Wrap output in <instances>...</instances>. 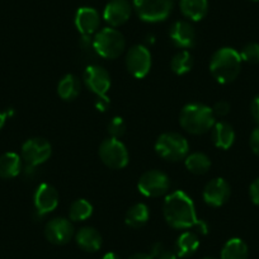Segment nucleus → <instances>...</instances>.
Instances as JSON below:
<instances>
[{"mask_svg": "<svg viewBox=\"0 0 259 259\" xmlns=\"http://www.w3.org/2000/svg\"><path fill=\"white\" fill-rule=\"evenodd\" d=\"M163 213L168 225L174 229L197 228L202 234H207V224L198 220L192 198L183 191L170 193L164 201Z\"/></svg>", "mask_w": 259, "mask_h": 259, "instance_id": "obj_1", "label": "nucleus"}, {"mask_svg": "<svg viewBox=\"0 0 259 259\" xmlns=\"http://www.w3.org/2000/svg\"><path fill=\"white\" fill-rule=\"evenodd\" d=\"M241 57L236 50L223 47L213 54L210 62V71L216 81L229 84L235 80L241 70Z\"/></svg>", "mask_w": 259, "mask_h": 259, "instance_id": "obj_2", "label": "nucleus"}, {"mask_svg": "<svg viewBox=\"0 0 259 259\" xmlns=\"http://www.w3.org/2000/svg\"><path fill=\"white\" fill-rule=\"evenodd\" d=\"M179 123L192 135H202L215 124V114L210 107L200 103H189L183 107Z\"/></svg>", "mask_w": 259, "mask_h": 259, "instance_id": "obj_3", "label": "nucleus"}, {"mask_svg": "<svg viewBox=\"0 0 259 259\" xmlns=\"http://www.w3.org/2000/svg\"><path fill=\"white\" fill-rule=\"evenodd\" d=\"M124 46L123 34L112 27L101 29L93 39V49L103 59H116L124 51Z\"/></svg>", "mask_w": 259, "mask_h": 259, "instance_id": "obj_4", "label": "nucleus"}, {"mask_svg": "<svg viewBox=\"0 0 259 259\" xmlns=\"http://www.w3.org/2000/svg\"><path fill=\"white\" fill-rule=\"evenodd\" d=\"M189 145L186 139L177 133L161 134L155 143V151L166 161H179L188 155Z\"/></svg>", "mask_w": 259, "mask_h": 259, "instance_id": "obj_5", "label": "nucleus"}, {"mask_svg": "<svg viewBox=\"0 0 259 259\" xmlns=\"http://www.w3.org/2000/svg\"><path fill=\"white\" fill-rule=\"evenodd\" d=\"M134 8L143 21H165L173 8V0H134Z\"/></svg>", "mask_w": 259, "mask_h": 259, "instance_id": "obj_6", "label": "nucleus"}, {"mask_svg": "<svg viewBox=\"0 0 259 259\" xmlns=\"http://www.w3.org/2000/svg\"><path fill=\"white\" fill-rule=\"evenodd\" d=\"M99 158L111 169H122L128 164V151L118 139H106L99 146Z\"/></svg>", "mask_w": 259, "mask_h": 259, "instance_id": "obj_7", "label": "nucleus"}, {"mask_svg": "<svg viewBox=\"0 0 259 259\" xmlns=\"http://www.w3.org/2000/svg\"><path fill=\"white\" fill-rule=\"evenodd\" d=\"M138 188L140 193L146 197H160L168 193L170 188V179L160 170H149L140 177Z\"/></svg>", "mask_w": 259, "mask_h": 259, "instance_id": "obj_8", "label": "nucleus"}, {"mask_svg": "<svg viewBox=\"0 0 259 259\" xmlns=\"http://www.w3.org/2000/svg\"><path fill=\"white\" fill-rule=\"evenodd\" d=\"M52 154L51 144L42 138L28 139L22 145L21 158L26 161L27 166L36 168L50 159Z\"/></svg>", "mask_w": 259, "mask_h": 259, "instance_id": "obj_9", "label": "nucleus"}, {"mask_svg": "<svg viewBox=\"0 0 259 259\" xmlns=\"http://www.w3.org/2000/svg\"><path fill=\"white\" fill-rule=\"evenodd\" d=\"M126 66L135 78H145L151 68V54L145 46L136 45L128 50L126 56Z\"/></svg>", "mask_w": 259, "mask_h": 259, "instance_id": "obj_10", "label": "nucleus"}, {"mask_svg": "<svg viewBox=\"0 0 259 259\" xmlns=\"http://www.w3.org/2000/svg\"><path fill=\"white\" fill-rule=\"evenodd\" d=\"M45 236L50 243L55 245H64V244H68L74 236V226L68 219H52L46 224Z\"/></svg>", "mask_w": 259, "mask_h": 259, "instance_id": "obj_11", "label": "nucleus"}, {"mask_svg": "<svg viewBox=\"0 0 259 259\" xmlns=\"http://www.w3.org/2000/svg\"><path fill=\"white\" fill-rule=\"evenodd\" d=\"M83 79L85 85L94 94H97V97L106 96L107 92L111 88L109 73L99 65H89L85 71H84Z\"/></svg>", "mask_w": 259, "mask_h": 259, "instance_id": "obj_12", "label": "nucleus"}, {"mask_svg": "<svg viewBox=\"0 0 259 259\" xmlns=\"http://www.w3.org/2000/svg\"><path fill=\"white\" fill-rule=\"evenodd\" d=\"M230 184L223 178H215L206 184L203 189V200L208 206L220 207L230 198Z\"/></svg>", "mask_w": 259, "mask_h": 259, "instance_id": "obj_13", "label": "nucleus"}, {"mask_svg": "<svg viewBox=\"0 0 259 259\" xmlns=\"http://www.w3.org/2000/svg\"><path fill=\"white\" fill-rule=\"evenodd\" d=\"M34 208L39 216L52 212L59 205V193L56 188L49 183H42L37 187L34 193Z\"/></svg>", "mask_w": 259, "mask_h": 259, "instance_id": "obj_14", "label": "nucleus"}, {"mask_svg": "<svg viewBox=\"0 0 259 259\" xmlns=\"http://www.w3.org/2000/svg\"><path fill=\"white\" fill-rule=\"evenodd\" d=\"M131 16V4L127 0H111L106 6L103 17L112 27H118L126 23Z\"/></svg>", "mask_w": 259, "mask_h": 259, "instance_id": "obj_15", "label": "nucleus"}, {"mask_svg": "<svg viewBox=\"0 0 259 259\" xmlns=\"http://www.w3.org/2000/svg\"><path fill=\"white\" fill-rule=\"evenodd\" d=\"M171 42L179 49H191L196 44V31L188 22L177 21L169 31Z\"/></svg>", "mask_w": 259, "mask_h": 259, "instance_id": "obj_16", "label": "nucleus"}, {"mask_svg": "<svg viewBox=\"0 0 259 259\" xmlns=\"http://www.w3.org/2000/svg\"><path fill=\"white\" fill-rule=\"evenodd\" d=\"M99 24L101 19L96 9L91 7H83L78 9L75 14V26L83 36H91L96 33L97 29L99 28Z\"/></svg>", "mask_w": 259, "mask_h": 259, "instance_id": "obj_17", "label": "nucleus"}, {"mask_svg": "<svg viewBox=\"0 0 259 259\" xmlns=\"http://www.w3.org/2000/svg\"><path fill=\"white\" fill-rule=\"evenodd\" d=\"M75 240L79 248L85 251H89V253L98 251L102 246V235L99 234L98 230L91 228V226L81 228L76 233Z\"/></svg>", "mask_w": 259, "mask_h": 259, "instance_id": "obj_18", "label": "nucleus"}, {"mask_svg": "<svg viewBox=\"0 0 259 259\" xmlns=\"http://www.w3.org/2000/svg\"><path fill=\"white\" fill-rule=\"evenodd\" d=\"M212 141L216 148L228 150L235 141V131L228 122H218L212 127Z\"/></svg>", "mask_w": 259, "mask_h": 259, "instance_id": "obj_19", "label": "nucleus"}, {"mask_svg": "<svg viewBox=\"0 0 259 259\" xmlns=\"http://www.w3.org/2000/svg\"><path fill=\"white\" fill-rule=\"evenodd\" d=\"M22 170V158L17 153L0 155V178L11 179L18 176Z\"/></svg>", "mask_w": 259, "mask_h": 259, "instance_id": "obj_20", "label": "nucleus"}, {"mask_svg": "<svg viewBox=\"0 0 259 259\" xmlns=\"http://www.w3.org/2000/svg\"><path fill=\"white\" fill-rule=\"evenodd\" d=\"M181 11L184 17L191 21H201L206 17L208 11L207 0H181Z\"/></svg>", "mask_w": 259, "mask_h": 259, "instance_id": "obj_21", "label": "nucleus"}, {"mask_svg": "<svg viewBox=\"0 0 259 259\" xmlns=\"http://www.w3.org/2000/svg\"><path fill=\"white\" fill-rule=\"evenodd\" d=\"M57 93L64 101H73L80 93V80L73 74H68L60 80Z\"/></svg>", "mask_w": 259, "mask_h": 259, "instance_id": "obj_22", "label": "nucleus"}, {"mask_svg": "<svg viewBox=\"0 0 259 259\" xmlns=\"http://www.w3.org/2000/svg\"><path fill=\"white\" fill-rule=\"evenodd\" d=\"M198 246H200V239H198V236L194 233L187 231V233H183L182 235H179V238L177 239V255L181 256V258H186V256L192 255L193 253H196Z\"/></svg>", "mask_w": 259, "mask_h": 259, "instance_id": "obj_23", "label": "nucleus"}, {"mask_svg": "<svg viewBox=\"0 0 259 259\" xmlns=\"http://www.w3.org/2000/svg\"><path fill=\"white\" fill-rule=\"evenodd\" d=\"M149 208L145 203H136L133 207H130L126 213V225L133 229H139L145 225L149 220Z\"/></svg>", "mask_w": 259, "mask_h": 259, "instance_id": "obj_24", "label": "nucleus"}, {"mask_svg": "<svg viewBox=\"0 0 259 259\" xmlns=\"http://www.w3.org/2000/svg\"><path fill=\"white\" fill-rule=\"evenodd\" d=\"M248 245L241 239L233 238L224 245L221 259H248Z\"/></svg>", "mask_w": 259, "mask_h": 259, "instance_id": "obj_25", "label": "nucleus"}, {"mask_svg": "<svg viewBox=\"0 0 259 259\" xmlns=\"http://www.w3.org/2000/svg\"><path fill=\"white\" fill-rule=\"evenodd\" d=\"M211 166V160L206 154L203 153H192L186 156V168L191 173L197 174H206Z\"/></svg>", "mask_w": 259, "mask_h": 259, "instance_id": "obj_26", "label": "nucleus"}, {"mask_svg": "<svg viewBox=\"0 0 259 259\" xmlns=\"http://www.w3.org/2000/svg\"><path fill=\"white\" fill-rule=\"evenodd\" d=\"M93 213V206L89 201L80 198V200H76L71 203L70 210H69V218L71 221H84L87 219H89Z\"/></svg>", "mask_w": 259, "mask_h": 259, "instance_id": "obj_27", "label": "nucleus"}, {"mask_svg": "<svg viewBox=\"0 0 259 259\" xmlns=\"http://www.w3.org/2000/svg\"><path fill=\"white\" fill-rule=\"evenodd\" d=\"M193 66V57L188 51H179L173 56L170 61V68L177 75H184Z\"/></svg>", "mask_w": 259, "mask_h": 259, "instance_id": "obj_28", "label": "nucleus"}, {"mask_svg": "<svg viewBox=\"0 0 259 259\" xmlns=\"http://www.w3.org/2000/svg\"><path fill=\"white\" fill-rule=\"evenodd\" d=\"M240 57L248 64H259V44L251 42L244 46L240 52Z\"/></svg>", "mask_w": 259, "mask_h": 259, "instance_id": "obj_29", "label": "nucleus"}, {"mask_svg": "<svg viewBox=\"0 0 259 259\" xmlns=\"http://www.w3.org/2000/svg\"><path fill=\"white\" fill-rule=\"evenodd\" d=\"M108 133L111 134V138L118 139L122 138L126 133V123L121 117H114L108 124Z\"/></svg>", "mask_w": 259, "mask_h": 259, "instance_id": "obj_30", "label": "nucleus"}, {"mask_svg": "<svg viewBox=\"0 0 259 259\" xmlns=\"http://www.w3.org/2000/svg\"><path fill=\"white\" fill-rule=\"evenodd\" d=\"M212 112H213V114H215V116H218V117L226 116V114L230 112V104H229L228 102H225V101L218 102V103L213 106Z\"/></svg>", "mask_w": 259, "mask_h": 259, "instance_id": "obj_31", "label": "nucleus"}, {"mask_svg": "<svg viewBox=\"0 0 259 259\" xmlns=\"http://www.w3.org/2000/svg\"><path fill=\"white\" fill-rule=\"evenodd\" d=\"M249 196L254 205L259 206V178H256L249 187Z\"/></svg>", "mask_w": 259, "mask_h": 259, "instance_id": "obj_32", "label": "nucleus"}, {"mask_svg": "<svg viewBox=\"0 0 259 259\" xmlns=\"http://www.w3.org/2000/svg\"><path fill=\"white\" fill-rule=\"evenodd\" d=\"M249 144H250L251 151H253L256 156H259V126L251 133Z\"/></svg>", "mask_w": 259, "mask_h": 259, "instance_id": "obj_33", "label": "nucleus"}, {"mask_svg": "<svg viewBox=\"0 0 259 259\" xmlns=\"http://www.w3.org/2000/svg\"><path fill=\"white\" fill-rule=\"evenodd\" d=\"M109 104H111V102H109L108 97H107V96L97 97V99H96V108L98 109V111L104 112L107 108H108Z\"/></svg>", "mask_w": 259, "mask_h": 259, "instance_id": "obj_34", "label": "nucleus"}, {"mask_svg": "<svg viewBox=\"0 0 259 259\" xmlns=\"http://www.w3.org/2000/svg\"><path fill=\"white\" fill-rule=\"evenodd\" d=\"M250 112L253 118L259 123V96H256L255 98L253 99V102H251Z\"/></svg>", "mask_w": 259, "mask_h": 259, "instance_id": "obj_35", "label": "nucleus"}, {"mask_svg": "<svg viewBox=\"0 0 259 259\" xmlns=\"http://www.w3.org/2000/svg\"><path fill=\"white\" fill-rule=\"evenodd\" d=\"M163 250H164L163 244H161V243H155L153 246H151L150 254L154 256V258H158V256L160 255L161 253H163Z\"/></svg>", "mask_w": 259, "mask_h": 259, "instance_id": "obj_36", "label": "nucleus"}, {"mask_svg": "<svg viewBox=\"0 0 259 259\" xmlns=\"http://www.w3.org/2000/svg\"><path fill=\"white\" fill-rule=\"evenodd\" d=\"M177 256L178 255H177V254H174L173 251L165 250V249H164L163 253L158 256V259H178Z\"/></svg>", "mask_w": 259, "mask_h": 259, "instance_id": "obj_37", "label": "nucleus"}, {"mask_svg": "<svg viewBox=\"0 0 259 259\" xmlns=\"http://www.w3.org/2000/svg\"><path fill=\"white\" fill-rule=\"evenodd\" d=\"M128 259H155L151 254H145V253H138L134 254L133 256H130Z\"/></svg>", "mask_w": 259, "mask_h": 259, "instance_id": "obj_38", "label": "nucleus"}, {"mask_svg": "<svg viewBox=\"0 0 259 259\" xmlns=\"http://www.w3.org/2000/svg\"><path fill=\"white\" fill-rule=\"evenodd\" d=\"M6 121H7L6 113H4V112H0V130L4 127V124H6Z\"/></svg>", "mask_w": 259, "mask_h": 259, "instance_id": "obj_39", "label": "nucleus"}, {"mask_svg": "<svg viewBox=\"0 0 259 259\" xmlns=\"http://www.w3.org/2000/svg\"><path fill=\"white\" fill-rule=\"evenodd\" d=\"M102 259H121L116 253H107Z\"/></svg>", "mask_w": 259, "mask_h": 259, "instance_id": "obj_40", "label": "nucleus"}, {"mask_svg": "<svg viewBox=\"0 0 259 259\" xmlns=\"http://www.w3.org/2000/svg\"><path fill=\"white\" fill-rule=\"evenodd\" d=\"M203 259H216V258H213V256H205Z\"/></svg>", "mask_w": 259, "mask_h": 259, "instance_id": "obj_41", "label": "nucleus"}, {"mask_svg": "<svg viewBox=\"0 0 259 259\" xmlns=\"http://www.w3.org/2000/svg\"><path fill=\"white\" fill-rule=\"evenodd\" d=\"M251 2H259V0H251Z\"/></svg>", "mask_w": 259, "mask_h": 259, "instance_id": "obj_42", "label": "nucleus"}]
</instances>
